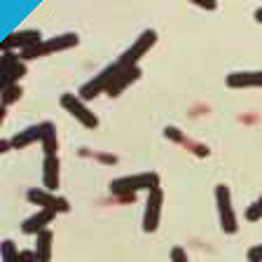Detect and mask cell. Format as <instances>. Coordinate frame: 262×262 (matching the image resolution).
I'll return each instance as SVG.
<instances>
[{"mask_svg":"<svg viewBox=\"0 0 262 262\" xmlns=\"http://www.w3.org/2000/svg\"><path fill=\"white\" fill-rule=\"evenodd\" d=\"M162 187V178L157 171H143V173L120 176V178L110 180V192L115 196H131L136 192H152Z\"/></svg>","mask_w":262,"mask_h":262,"instance_id":"obj_1","label":"cell"},{"mask_svg":"<svg viewBox=\"0 0 262 262\" xmlns=\"http://www.w3.org/2000/svg\"><path fill=\"white\" fill-rule=\"evenodd\" d=\"M80 42V35L77 33H61V35H54V38H45L40 45H35L33 49L19 54L24 61H35V59H42V56H49L54 54V52H66V49L75 47Z\"/></svg>","mask_w":262,"mask_h":262,"instance_id":"obj_2","label":"cell"},{"mask_svg":"<svg viewBox=\"0 0 262 262\" xmlns=\"http://www.w3.org/2000/svg\"><path fill=\"white\" fill-rule=\"evenodd\" d=\"M155 42H157V31L155 28H147V31H143L141 35H138L134 42L129 45V47L124 49L120 54V59H117V66L120 68H136L138 61L143 59V56L150 52V49L155 47Z\"/></svg>","mask_w":262,"mask_h":262,"instance_id":"obj_3","label":"cell"},{"mask_svg":"<svg viewBox=\"0 0 262 262\" xmlns=\"http://www.w3.org/2000/svg\"><path fill=\"white\" fill-rule=\"evenodd\" d=\"M215 208H218L220 229L225 234H236L239 232V218H236V211L232 206V192L223 183L215 185Z\"/></svg>","mask_w":262,"mask_h":262,"instance_id":"obj_4","label":"cell"},{"mask_svg":"<svg viewBox=\"0 0 262 262\" xmlns=\"http://www.w3.org/2000/svg\"><path fill=\"white\" fill-rule=\"evenodd\" d=\"M117 73H120V66H117V61H113V63L105 66L103 71H98L89 82H84L80 87V92H77V96H80L82 101H92V98H96L98 94H105L110 89V84H113Z\"/></svg>","mask_w":262,"mask_h":262,"instance_id":"obj_5","label":"cell"},{"mask_svg":"<svg viewBox=\"0 0 262 262\" xmlns=\"http://www.w3.org/2000/svg\"><path fill=\"white\" fill-rule=\"evenodd\" d=\"M26 61L16 52H3V56H0V89L19 84V80L26 75Z\"/></svg>","mask_w":262,"mask_h":262,"instance_id":"obj_6","label":"cell"},{"mask_svg":"<svg viewBox=\"0 0 262 262\" xmlns=\"http://www.w3.org/2000/svg\"><path fill=\"white\" fill-rule=\"evenodd\" d=\"M59 103H61V108L71 115L73 120L80 122L84 129H96V126H98V117L92 113V110H89L87 101H82L77 94H61Z\"/></svg>","mask_w":262,"mask_h":262,"instance_id":"obj_7","label":"cell"},{"mask_svg":"<svg viewBox=\"0 0 262 262\" xmlns=\"http://www.w3.org/2000/svg\"><path fill=\"white\" fill-rule=\"evenodd\" d=\"M42 33L35 31V28H21V31H12L10 35L0 40V49L3 52H16V54H24L28 49H33L35 45L42 42Z\"/></svg>","mask_w":262,"mask_h":262,"instance_id":"obj_8","label":"cell"},{"mask_svg":"<svg viewBox=\"0 0 262 262\" xmlns=\"http://www.w3.org/2000/svg\"><path fill=\"white\" fill-rule=\"evenodd\" d=\"M26 199L31 204H35V206L45 208V211H54L56 215L71 211V204H68L66 196H59L56 192H49V190H45V187H31V190L26 192Z\"/></svg>","mask_w":262,"mask_h":262,"instance_id":"obj_9","label":"cell"},{"mask_svg":"<svg viewBox=\"0 0 262 262\" xmlns=\"http://www.w3.org/2000/svg\"><path fill=\"white\" fill-rule=\"evenodd\" d=\"M162 206H164V190L162 187L147 192L145 208H143V232H145V234H152V232H157L159 229Z\"/></svg>","mask_w":262,"mask_h":262,"instance_id":"obj_10","label":"cell"},{"mask_svg":"<svg viewBox=\"0 0 262 262\" xmlns=\"http://www.w3.org/2000/svg\"><path fill=\"white\" fill-rule=\"evenodd\" d=\"M229 89H262V71H234L225 77Z\"/></svg>","mask_w":262,"mask_h":262,"instance_id":"obj_11","label":"cell"},{"mask_svg":"<svg viewBox=\"0 0 262 262\" xmlns=\"http://www.w3.org/2000/svg\"><path fill=\"white\" fill-rule=\"evenodd\" d=\"M54 218H56L54 211H45V208H38V211L33 213V215H28V218L21 223V232H24V234H31V236H38L40 232L49 229V225L54 223Z\"/></svg>","mask_w":262,"mask_h":262,"instance_id":"obj_12","label":"cell"},{"mask_svg":"<svg viewBox=\"0 0 262 262\" xmlns=\"http://www.w3.org/2000/svg\"><path fill=\"white\" fill-rule=\"evenodd\" d=\"M141 75H143L141 66H136V68H120V73L115 75V80H113V84H110V89L105 92V96H108V98H117L126 87H131V84H134V82H136Z\"/></svg>","mask_w":262,"mask_h":262,"instance_id":"obj_13","label":"cell"},{"mask_svg":"<svg viewBox=\"0 0 262 262\" xmlns=\"http://www.w3.org/2000/svg\"><path fill=\"white\" fill-rule=\"evenodd\" d=\"M42 185H45V190H49V192H56V187L61 185L59 155H54V157H45V162H42Z\"/></svg>","mask_w":262,"mask_h":262,"instance_id":"obj_14","label":"cell"},{"mask_svg":"<svg viewBox=\"0 0 262 262\" xmlns=\"http://www.w3.org/2000/svg\"><path fill=\"white\" fill-rule=\"evenodd\" d=\"M40 138H42V124H31L26 129L16 131L14 136L10 138V143H12V150H21V147L33 145L35 141L40 143Z\"/></svg>","mask_w":262,"mask_h":262,"instance_id":"obj_15","label":"cell"},{"mask_svg":"<svg viewBox=\"0 0 262 262\" xmlns=\"http://www.w3.org/2000/svg\"><path fill=\"white\" fill-rule=\"evenodd\" d=\"M38 262H52V253H54V234L52 229H45L35 236V248H33Z\"/></svg>","mask_w":262,"mask_h":262,"instance_id":"obj_16","label":"cell"},{"mask_svg":"<svg viewBox=\"0 0 262 262\" xmlns=\"http://www.w3.org/2000/svg\"><path fill=\"white\" fill-rule=\"evenodd\" d=\"M42 124V138H40V145H42L45 157H54L59 152V136H56V126L54 122H40Z\"/></svg>","mask_w":262,"mask_h":262,"instance_id":"obj_17","label":"cell"},{"mask_svg":"<svg viewBox=\"0 0 262 262\" xmlns=\"http://www.w3.org/2000/svg\"><path fill=\"white\" fill-rule=\"evenodd\" d=\"M21 87H19V84H14V87H7V89H0V105H3V108H10L12 103H16V101H19V98H21Z\"/></svg>","mask_w":262,"mask_h":262,"instance_id":"obj_18","label":"cell"},{"mask_svg":"<svg viewBox=\"0 0 262 262\" xmlns=\"http://www.w3.org/2000/svg\"><path fill=\"white\" fill-rule=\"evenodd\" d=\"M3 262H21V251H16V244L10 239L3 241Z\"/></svg>","mask_w":262,"mask_h":262,"instance_id":"obj_19","label":"cell"},{"mask_svg":"<svg viewBox=\"0 0 262 262\" xmlns=\"http://www.w3.org/2000/svg\"><path fill=\"white\" fill-rule=\"evenodd\" d=\"M244 215H246V220H248V223H260V220H262V194H260V199H255L251 206L246 208Z\"/></svg>","mask_w":262,"mask_h":262,"instance_id":"obj_20","label":"cell"},{"mask_svg":"<svg viewBox=\"0 0 262 262\" xmlns=\"http://www.w3.org/2000/svg\"><path fill=\"white\" fill-rule=\"evenodd\" d=\"M171 262H190V257H187L183 246H173V248H171Z\"/></svg>","mask_w":262,"mask_h":262,"instance_id":"obj_21","label":"cell"},{"mask_svg":"<svg viewBox=\"0 0 262 262\" xmlns=\"http://www.w3.org/2000/svg\"><path fill=\"white\" fill-rule=\"evenodd\" d=\"M246 257H248V262H262V244H255L253 248H248Z\"/></svg>","mask_w":262,"mask_h":262,"instance_id":"obj_22","label":"cell"},{"mask_svg":"<svg viewBox=\"0 0 262 262\" xmlns=\"http://www.w3.org/2000/svg\"><path fill=\"white\" fill-rule=\"evenodd\" d=\"M194 7H202V10H218V3H202V0H192Z\"/></svg>","mask_w":262,"mask_h":262,"instance_id":"obj_23","label":"cell"},{"mask_svg":"<svg viewBox=\"0 0 262 262\" xmlns=\"http://www.w3.org/2000/svg\"><path fill=\"white\" fill-rule=\"evenodd\" d=\"M21 262H38V257L33 251H21Z\"/></svg>","mask_w":262,"mask_h":262,"instance_id":"obj_24","label":"cell"},{"mask_svg":"<svg viewBox=\"0 0 262 262\" xmlns=\"http://www.w3.org/2000/svg\"><path fill=\"white\" fill-rule=\"evenodd\" d=\"M10 150H12L10 138H3V141H0V152H10Z\"/></svg>","mask_w":262,"mask_h":262,"instance_id":"obj_25","label":"cell"},{"mask_svg":"<svg viewBox=\"0 0 262 262\" xmlns=\"http://www.w3.org/2000/svg\"><path fill=\"white\" fill-rule=\"evenodd\" d=\"M253 16H255V21H257V24H262V7H255Z\"/></svg>","mask_w":262,"mask_h":262,"instance_id":"obj_26","label":"cell"}]
</instances>
